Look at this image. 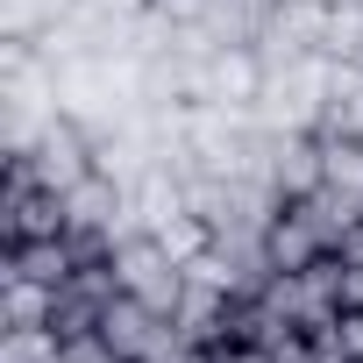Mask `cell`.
I'll use <instances>...</instances> for the list:
<instances>
[{
  "instance_id": "1",
  "label": "cell",
  "mask_w": 363,
  "mask_h": 363,
  "mask_svg": "<svg viewBox=\"0 0 363 363\" xmlns=\"http://www.w3.org/2000/svg\"><path fill=\"white\" fill-rule=\"evenodd\" d=\"M114 278H121V292H135V299H150L164 313H178V299H186V264H178L150 228L114 242Z\"/></svg>"
},
{
  "instance_id": "2",
  "label": "cell",
  "mask_w": 363,
  "mask_h": 363,
  "mask_svg": "<svg viewBox=\"0 0 363 363\" xmlns=\"http://www.w3.org/2000/svg\"><path fill=\"white\" fill-rule=\"evenodd\" d=\"M100 335H107L128 363H164V356L178 349V320H171L164 306L135 299V292H114V306L100 313Z\"/></svg>"
},
{
  "instance_id": "3",
  "label": "cell",
  "mask_w": 363,
  "mask_h": 363,
  "mask_svg": "<svg viewBox=\"0 0 363 363\" xmlns=\"http://www.w3.org/2000/svg\"><path fill=\"white\" fill-rule=\"evenodd\" d=\"M264 186L278 200H306L320 193V135L313 128H278L264 143Z\"/></svg>"
},
{
  "instance_id": "4",
  "label": "cell",
  "mask_w": 363,
  "mask_h": 363,
  "mask_svg": "<svg viewBox=\"0 0 363 363\" xmlns=\"http://www.w3.org/2000/svg\"><path fill=\"white\" fill-rule=\"evenodd\" d=\"M79 271V250L72 235H29V242H8V264H0V278H29V285H65Z\"/></svg>"
},
{
  "instance_id": "5",
  "label": "cell",
  "mask_w": 363,
  "mask_h": 363,
  "mask_svg": "<svg viewBox=\"0 0 363 363\" xmlns=\"http://www.w3.org/2000/svg\"><path fill=\"white\" fill-rule=\"evenodd\" d=\"M264 250H271V264H278V271H306L313 257H328L320 228H313V221H306V214H299L292 200H285V207L271 214V228H264Z\"/></svg>"
},
{
  "instance_id": "6",
  "label": "cell",
  "mask_w": 363,
  "mask_h": 363,
  "mask_svg": "<svg viewBox=\"0 0 363 363\" xmlns=\"http://www.w3.org/2000/svg\"><path fill=\"white\" fill-rule=\"evenodd\" d=\"M320 186L363 214V135H320Z\"/></svg>"
},
{
  "instance_id": "7",
  "label": "cell",
  "mask_w": 363,
  "mask_h": 363,
  "mask_svg": "<svg viewBox=\"0 0 363 363\" xmlns=\"http://www.w3.org/2000/svg\"><path fill=\"white\" fill-rule=\"evenodd\" d=\"M50 313H57V292L50 285L0 278V328H50Z\"/></svg>"
},
{
  "instance_id": "8",
  "label": "cell",
  "mask_w": 363,
  "mask_h": 363,
  "mask_svg": "<svg viewBox=\"0 0 363 363\" xmlns=\"http://www.w3.org/2000/svg\"><path fill=\"white\" fill-rule=\"evenodd\" d=\"M65 335L57 328H0V363H57Z\"/></svg>"
},
{
  "instance_id": "9",
  "label": "cell",
  "mask_w": 363,
  "mask_h": 363,
  "mask_svg": "<svg viewBox=\"0 0 363 363\" xmlns=\"http://www.w3.org/2000/svg\"><path fill=\"white\" fill-rule=\"evenodd\" d=\"M65 363H128V356L93 328V335H72V342H65Z\"/></svg>"
},
{
  "instance_id": "10",
  "label": "cell",
  "mask_w": 363,
  "mask_h": 363,
  "mask_svg": "<svg viewBox=\"0 0 363 363\" xmlns=\"http://www.w3.org/2000/svg\"><path fill=\"white\" fill-rule=\"evenodd\" d=\"M143 8H150L157 22H171V29H186V22H207L214 0H143Z\"/></svg>"
},
{
  "instance_id": "11",
  "label": "cell",
  "mask_w": 363,
  "mask_h": 363,
  "mask_svg": "<svg viewBox=\"0 0 363 363\" xmlns=\"http://www.w3.org/2000/svg\"><path fill=\"white\" fill-rule=\"evenodd\" d=\"M207 363H278V356L257 342H221V349H207Z\"/></svg>"
},
{
  "instance_id": "12",
  "label": "cell",
  "mask_w": 363,
  "mask_h": 363,
  "mask_svg": "<svg viewBox=\"0 0 363 363\" xmlns=\"http://www.w3.org/2000/svg\"><path fill=\"white\" fill-rule=\"evenodd\" d=\"M306 363H363V356H342L335 342H313V356H306Z\"/></svg>"
}]
</instances>
